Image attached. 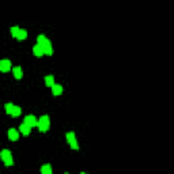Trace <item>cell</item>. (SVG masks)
<instances>
[{"label": "cell", "instance_id": "16", "mask_svg": "<svg viewBox=\"0 0 174 174\" xmlns=\"http://www.w3.org/2000/svg\"><path fill=\"white\" fill-rule=\"evenodd\" d=\"M26 38H27V31H26L25 29H21V31H19V34H18V40L22 41V40H26Z\"/></svg>", "mask_w": 174, "mask_h": 174}, {"label": "cell", "instance_id": "1", "mask_svg": "<svg viewBox=\"0 0 174 174\" xmlns=\"http://www.w3.org/2000/svg\"><path fill=\"white\" fill-rule=\"evenodd\" d=\"M37 44L44 49V53H45L46 56H52L53 48H52V42L48 37H45L44 34H40V36L37 37Z\"/></svg>", "mask_w": 174, "mask_h": 174}, {"label": "cell", "instance_id": "6", "mask_svg": "<svg viewBox=\"0 0 174 174\" xmlns=\"http://www.w3.org/2000/svg\"><path fill=\"white\" fill-rule=\"evenodd\" d=\"M0 71H2V72L11 71V61H10V60L4 59V60H2V61H0Z\"/></svg>", "mask_w": 174, "mask_h": 174}, {"label": "cell", "instance_id": "17", "mask_svg": "<svg viewBox=\"0 0 174 174\" xmlns=\"http://www.w3.org/2000/svg\"><path fill=\"white\" fill-rule=\"evenodd\" d=\"M14 106H15L14 103H10V102L5 103V106H4V108H5V113H7V114H11V113H12Z\"/></svg>", "mask_w": 174, "mask_h": 174}, {"label": "cell", "instance_id": "3", "mask_svg": "<svg viewBox=\"0 0 174 174\" xmlns=\"http://www.w3.org/2000/svg\"><path fill=\"white\" fill-rule=\"evenodd\" d=\"M0 156H2V159H3L5 166H12L14 165V158H12V154H11L10 150L4 148L2 152H0Z\"/></svg>", "mask_w": 174, "mask_h": 174}, {"label": "cell", "instance_id": "10", "mask_svg": "<svg viewBox=\"0 0 174 174\" xmlns=\"http://www.w3.org/2000/svg\"><path fill=\"white\" fill-rule=\"evenodd\" d=\"M33 53L36 54L37 57H41V56H44V54H45V53H44V49H42L41 46L38 45V44L33 46Z\"/></svg>", "mask_w": 174, "mask_h": 174}, {"label": "cell", "instance_id": "15", "mask_svg": "<svg viewBox=\"0 0 174 174\" xmlns=\"http://www.w3.org/2000/svg\"><path fill=\"white\" fill-rule=\"evenodd\" d=\"M21 113H22V109L19 108V106H14V109H12V113H11V116L12 117H18V116H21Z\"/></svg>", "mask_w": 174, "mask_h": 174}, {"label": "cell", "instance_id": "14", "mask_svg": "<svg viewBox=\"0 0 174 174\" xmlns=\"http://www.w3.org/2000/svg\"><path fill=\"white\" fill-rule=\"evenodd\" d=\"M41 174H52V166L50 165H44L41 167Z\"/></svg>", "mask_w": 174, "mask_h": 174}, {"label": "cell", "instance_id": "18", "mask_svg": "<svg viewBox=\"0 0 174 174\" xmlns=\"http://www.w3.org/2000/svg\"><path fill=\"white\" fill-rule=\"evenodd\" d=\"M80 174H86V173H85V172H82V173H80Z\"/></svg>", "mask_w": 174, "mask_h": 174}, {"label": "cell", "instance_id": "7", "mask_svg": "<svg viewBox=\"0 0 174 174\" xmlns=\"http://www.w3.org/2000/svg\"><path fill=\"white\" fill-rule=\"evenodd\" d=\"M8 139L11 141H16L19 139V130H16L15 128H10L8 129Z\"/></svg>", "mask_w": 174, "mask_h": 174}, {"label": "cell", "instance_id": "11", "mask_svg": "<svg viewBox=\"0 0 174 174\" xmlns=\"http://www.w3.org/2000/svg\"><path fill=\"white\" fill-rule=\"evenodd\" d=\"M52 94L53 95H61L63 94V86L56 83V85L52 87Z\"/></svg>", "mask_w": 174, "mask_h": 174}, {"label": "cell", "instance_id": "2", "mask_svg": "<svg viewBox=\"0 0 174 174\" xmlns=\"http://www.w3.org/2000/svg\"><path fill=\"white\" fill-rule=\"evenodd\" d=\"M49 127H50V118H49V116L48 114L41 116L40 120H38V129H40V132H42V133L48 132Z\"/></svg>", "mask_w": 174, "mask_h": 174}, {"label": "cell", "instance_id": "12", "mask_svg": "<svg viewBox=\"0 0 174 174\" xmlns=\"http://www.w3.org/2000/svg\"><path fill=\"white\" fill-rule=\"evenodd\" d=\"M45 85L48 87H53L56 83H54V78L52 76V75H48V76L45 78Z\"/></svg>", "mask_w": 174, "mask_h": 174}, {"label": "cell", "instance_id": "13", "mask_svg": "<svg viewBox=\"0 0 174 174\" xmlns=\"http://www.w3.org/2000/svg\"><path fill=\"white\" fill-rule=\"evenodd\" d=\"M19 31H21V29H19L18 26H12V27L10 29V33H11V36H12L14 38H18Z\"/></svg>", "mask_w": 174, "mask_h": 174}, {"label": "cell", "instance_id": "9", "mask_svg": "<svg viewBox=\"0 0 174 174\" xmlns=\"http://www.w3.org/2000/svg\"><path fill=\"white\" fill-rule=\"evenodd\" d=\"M12 74H14V76H15V79H22V78H23L22 67H14V68H12Z\"/></svg>", "mask_w": 174, "mask_h": 174}, {"label": "cell", "instance_id": "8", "mask_svg": "<svg viewBox=\"0 0 174 174\" xmlns=\"http://www.w3.org/2000/svg\"><path fill=\"white\" fill-rule=\"evenodd\" d=\"M30 129H31L30 127H29L27 124H25V123L19 125V132H21L23 136H29V135H30Z\"/></svg>", "mask_w": 174, "mask_h": 174}, {"label": "cell", "instance_id": "5", "mask_svg": "<svg viewBox=\"0 0 174 174\" xmlns=\"http://www.w3.org/2000/svg\"><path fill=\"white\" fill-rule=\"evenodd\" d=\"M25 124H27L30 128H34V127H38V120H37V117L34 114H27L25 117V121H23Z\"/></svg>", "mask_w": 174, "mask_h": 174}, {"label": "cell", "instance_id": "4", "mask_svg": "<svg viewBox=\"0 0 174 174\" xmlns=\"http://www.w3.org/2000/svg\"><path fill=\"white\" fill-rule=\"evenodd\" d=\"M65 137H67V140H68V143H69V146H71L72 150H79V144H78L76 136H75L74 132H68Z\"/></svg>", "mask_w": 174, "mask_h": 174}]
</instances>
